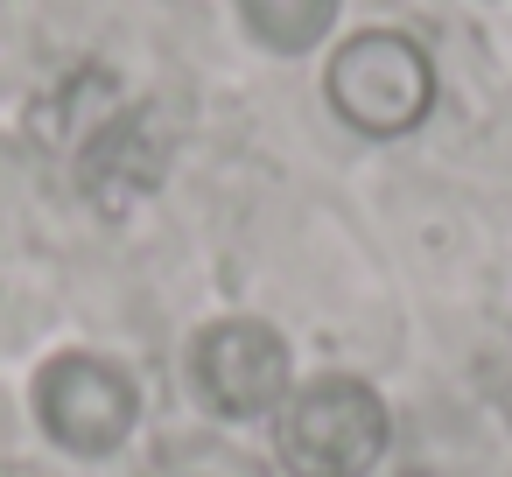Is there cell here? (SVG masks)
<instances>
[{
  "label": "cell",
  "instance_id": "obj_3",
  "mask_svg": "<svg viewBox=\"0 0 512 477\" xmlns=\"http://www.w3.org/2000/svg\"><path fill=\"white\" fill-rule=\"evenodd\" d=\"M190 386L218 421H260L281 414L295 393V358L288 337L260 316H218L190 337Z\"/></svg>",
  "mask_w": 512,
  "mask_h": 477
},
{
  "label": "cell",
  "instance_id": "obj_4",
  "mask_svg": "<svg viewBox=\"0 0 512 477\" xmlns=\"http://www.w3.org/2000/svg\"><path fill=\"white\" fill-rule=\"evenodd\" d=\"M36 421L71 456H113L141 421V386L99 351H57L36 372Z\"/></svg>",
  "mask_w": 512,
  "mask_h": 477
},
{
  "label": "cell",
  "instance_id": "obj_2",
  "mask_svg": "<svg viewBox=\"0 0 512 477\" xmlns=\"http://www.w3.org/2000/svg\"><path fill=\"white\" fill-rule=\"evenodd\" d=\"M323 92H330V106H337L344 127H358L372 141H393V134H407V127L428 120V106H435V64L400 29H358L330 57Z\"/></svg>",
  "mask_w": 512,
  "mask_h": 477
},
{
  "label": "cell",
  "instance_id": "obj_1",
  "mask_svg": "<svg viewBox=\"0 0 512 477\" xmlns=\"http://www.w3.org/2000/svg\"><path fill=\"white\" fill-rule=\"evenodd\" d=\"M386 442H393V414L351 372L302 379L274 414V456L288 477H372Z\"/></svg>",
  "mask_w": 512,
  "mask_h": 477
},
{
  "label": "cell",
  "instance_id": "obj_5",
  "mask_svg": "<svg viewBox=\"0 0 512 477\" xmlns=\"http://www.w3.org/2000/svg\"><path fill=\"white\" fill-rule=\"evenodd\" d=\"M246 36L274 57H302L337 29V0H232Z\"/></svg>",
  "mask_w": 512,
  "mask_h": 477
}]
</instances>
